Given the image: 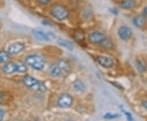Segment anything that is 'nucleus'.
I'll list each match as a JSON object with an SVG mask.
<instances>
[{
	"instance_id": "1",
	"label": "nucleus",
	"mask_w": 147,
	"mask_h": 121,
	"mask_svg": "<svg viewBox=\"0 0 147 121\" xmlns=\"http://www.w3.org/2000/svg\"><path fill=\"white\" fill-rule=\"evenodd\" d=\"M25 63L31 68L36 71H42L46 65L45 59L38 54L28 55L25 58Z\"/></svg>"
},
{
	"instance_id": "2",
	"label": "nucleus",
	"mask_w": 147,
	"mask_h": 121,
	"mask_svg": "<svg viewBox=\"0 0 147 121\" xmlns=\"http://www.w3.org/2000/svg\"><path fill=\"white\" fill-rule=\"evenodd\" d=\"M23 83L30 90L40 93H45L47 91V87L45 84L38 80L34 76L26 75L23 77Z\"/></svg>"
},
{
	"instance_id": "3",
	"label": "nucleus",
	"mask_w": 147,
	"mask_h": 121,
	"mask_svg": "<svg viewBox=\"0 0 147 121\" xmlns=\"http://www.w3.org/2000/svg\"><path fill=\"white\" fill-rule=\"evenodd\" d=\"M50 15L57 21H63L69 18V11L62 4H55L50 9Z\"/></svg>"
},
{
	"instance_id": "4",
	"label": "nucleus",
	"mask_w": 147,
	"mask_h": 121,
	"mask_svg": "<svg viewBox=\"0 0 147 121\" xmlns=\"http://www.w3.org/2000/svg\"><path fill=\"white\" fill-rule=\"evenodd\" d=\"M31 33L36 40L40 42H52L57 39V36L54 33L42 29H33Z\"/></svg>"
},
{
	"instance_id": "5",
	"label": "nucleus",
	"mask_w": 147,
	"mask_h": 121,
	"mask_svg": "<svg viewBox=\"0 0 147 121\" xmlns=\"http://www.w3.org/2000/svg\"><path fill=\"white\" fill-rule=\"evenodd\" d=\"M73 104V97L72 95L69 94L68 93L62 94L59 97L57 101V105L61 108H69Z\"/></svg>"
},
{
	"instance_id": "6",
	"label": "nucleus",
	"mask_w": 147,
	"mask_h": 121,
	"mask_svg": "<svg viewBox=\"0 0 147 121\" xmlns=\"http://www.w3.org/2000/svg\"><path fill=\"white\" fill-rule=\"evenodd\" d=\"M96 60L99 65L105 68H112L115 66V61L112 58H110L105 55H97L96 57Z\"/></svg>"
},
{
	"instance_id": "7",
	"label": "nucleus",
	"mask_w": 147,
	"mask_h": 121,
	"mask_svg": "<svg viewBox=\"0 0 147 121\" xmlns=\"http://www.w3.org/2000/svg\"><path fill=\"white\" fill-rule=\"evenodd\" d=\"M118 36L120 38L122 41H128L129 39H131L132 36V31L129 27L126 25H123L120 26L118 29Z\"/></svg>"
},
{
	"instance_id": "8",
	"label": "nucleus",
	"mask_w": 147,
	"mask_h": 121,
	"mask_svg": "<svg viewBox=\"0 0 147 121\" xmlns=\"http://www.w3.org/2000/svg\"><path fill=\"white\" fill-rule=\"evenodd\" d=\"M105 37H106V36H105V34L104 33L99 31H95L90 33L89 35H88V42L90 43L95 44V45H96V44L99 45L100 42L105 39Z\"/></svg>"
},
{
	"instance_id": "9",
	"label": "nucleus",
	"mask_w": 147,
	"mask_h": 121,
	"mask_svg": "<svg viewBox=\"0 0 147 121\" xmlns=\"http://www.w3.org/2000/svg\"><path fill=\"white\" fill-rule=\"evenodd\" d=\"M26 48V45L23 42H14L11 44L7 49V52L10 55H16L21 53Z\"/></svg>"
},
{
	"instance_id": "10",
	"label": "nucleus",
	"mask_w": 147,
	"mask_h": 121,
	"mask_svg": "<svg viewBox=\"0 0 147 121\" xmlns=\"http://www.w3.org/2000/svg\"><path fill=\"white\" fill-rule=\"evenodd\" d=\"M48 72L50 74L51 76H53L54 78H61L65 76V74L61 70V68L57 65V63L52 64L49 68H48Z\"/></svg>"
},
{
	"instance_id": "11",
	"label": "nucleus",
	"mask_w": 147,
	"mask_h": 121,
	"mask_svg": "<svg viewBox=\"0 0 147 121\" xmlns=\"http://www.w3.org/2000/svg\"><path fill=\"white\" fill-rule=\"evenodd\" d=\"M132 23L137 28L142 29L146 25L147 18L143 14H139V15L134 16V18L132 20Z\"/></svg>"
},
{
	"instance_id": "12",
	"label": "nucleus",
	"mask_w": 147,
	"mask_h": 121,
	"mask_svg": "<svg viewBox=\"0 0 147 121\" xmlns=\"http://www.w3.org/2000/svg\"><path fill=\"white\" fill-rule=\"evenodd\" d=\"M57 65L61 68V70L63 72V73L65 74V76L68 75L70 72H71V67L70 64L69 63L67 60L64 59H58L57 62Z\"/></svg>"
},
{
	"instance_id": "13",
	"label": "nucleus",
	"mask_w": 147,
	"mask_h": 121,
	"mask_svg": "<svg viewBox=\"0 0 147 121\" xmlns=\"http://www.w3.org/2000/svg\"><path fill=\"white\" fill-rule=\"evenodd\" d=\"M3 72L7 75H11L13 73H16V63H4L3 67Z\"/></svg>"
},
{
	"instance_id": "14",
	"label": "nucleus",
	"mask_w": 147,
	"mask_h": 121,
	"mask_svg": "<svg viewBox=\"0 0 147 121\" xmlns=\"http://www.w3.org/2000/svg\"><path fill=\"white\" fill-rule=\"evenodd\" d=\"M119 6L123 10H131L136 7V1L135 0H122L119 3Z\"/></svg>"
},
{
	"instance_id": "15",
	"label": "nucleus",
	"mask_w": 147,
	"mask_h": 121,
	"mask_svg": "<svg viewBox=\"0 0 147 121\" xmlns=\"http://www.w3.org/2000/svg\"><path fill=\"white\" fill-rule=\"evenodd\" d=\"M74 90L79 93H84L87 90L86 84L81 80H75L73 84Z\"/></svg>"
},
{
	"instance_id": "16",
	"label": "nucleus",
	"mask_w": 147,
	"mask_h": 121,
	"mask_svg": "<svg viewBox=\"0 0 147 121\" xmlns=\"http://www.w3.org/2000/svg\"><path fill=\"white\" fill-rule=\"evenodd\" d=\"M57 44L58 46L61 47L65 48L67 49L69 51H72L74 50V45L70 42H69L67 40H65V39H61V38H59L57 40Z\"/></svg>"
},
{
	"instance_id": "17",
	"label": "nucleus",
	"mask_w": 147,
	"mask_h": 121,
	"mask_svg": "<svg viewBox=\"0 0 147 121\" xmlns=\"http://www.w3.org/2000/svg\"><path fill=\"white\" fill-rule=\"evenodd\" d=\"M99 46H100V47L102 48V49H105V50H111V49L114 48V42H113V41H112L110 38L106 37L105 39L99 44Z\"/></svg>"
},
{
	"instance_id": "18",
	"label": "nucleus",
	"mask_w": 147,
	"mask_h": 121,
	"mask_svg": "<svg viewBox=\"0 0 147 121\" xmlns=\"http://www.w3.org/2000/svg\"><path fill=\"white\" fill-rule=\"evenodd\" d=\"M135 62H136V67H137V69L138 70L139 72L143 73V72H146L147 64L143 59H137Z\"/></svg>"
},
{
	"instance_id": "19",
	"label": "nucleus",
	"mask_w": 147,
	"mask_h": 121,
	"mask_svg": "<svg viewBox=\"0 0 147 121\" xmlns=\"http://www.w3.org/2000/svg\"><path fill=\"white\" fill-rule=\"evenodd\" d=\"M16 73H20V74H24L26 73L27 72V66L26 63H16Z\"/></svg>"
},
{
	"instance_id": "20",
	"label": "nucleus",
	"mask_w": 147,
	"mask_h": 121,
	"mask_svg": "<svg viewBox=\"0 0 147 121\" xmlns=\"http://www.w3.org/2000/svg\"><path fill=\"white\" fill-rule=\"evenodd\" d=\"M10 55L7 51H0V63H7L10 59Z\"/></svg>"
},
{
	"instance_id": "21",
	"label": "nucleus",
	"mask_w": 147,
	"mask_h": 121,
	"mask_svg": "<svg viewBox=\"0 0 147 121\" xmlns=\"http://www.w3.org/2000/svg\"><path fill=\"white\" fill-rule=\"evenodd\" d=\"M92 11L91 9V7H86L84 8V10L83 11V18L85 21H89L90 19L92 18Z\"/></svg>"
},
{
	"instance_id": "22",
	"label": "nucleus",
	"mask_w": 147,
	"mask_h": 121,
	"mask_svg": "<svg viewBox=\"0 0 147 121\" xmlns=\"http://www.w3.org/2000/svg\"><path fill=\"white\" fill-rule=\"evenodd\" d=\"M119 115L117 113H111V112H107L103 116V118L105 120H115L119 118Z\"/></svg>"
},
{
	"instance_id": "23",
	"label": "nucleus",
	"mask_w": 147,
	"mask_h": 121,
	"mask_svg": "<svg viewBox=\"0 0 147 121\" xmlns=\"http://www.w3.org/2000/svg\"><path fill=\"white\" fill-rule=\"evenodd\" d=\"M122 111L123 112V114L125 115V116H126L127 120V121H132L133 120V117H132V116H131V114L130 113V112H128V111H125V110H123V109H122Z\"/></svg>"
},
{
	"instance_id": "24",
	"label": "nucleus",
	"mask_w": 147,
	"mask_h": 121,
	"mask_svg": "<svg viewBox=\"0 0 147 121\" xmlns=\"http://www.w3.org/2000/svg\"><path fill=\"white\" fill-rule=\"evenodd\" d=\"M52 0H36V2L41 6H47L51 3Z\"/></svg>"
},
{
	"instance_id": "25",
	"label": "nucleus",
	"mask_w": 147,
	"mask_h": 121,
	"mask_svg": "<svg viewBox=\"0 0 147 121\" xmlns=\"http://www.w3.org/2000/svg\"><path fill=\"white\" fill-rule=\"evenodd\" d=\"M110 84H112L115 87H116V88H118L119 90H124V88H123V86L122 85V84H120L119 83H118V82H115V81H110Z\"/></svg>"
},
{
	"instance_id": "26",
	"label": "nucleus",
	"mask_w": 147,
	"mask_h": 121,
	"mask_svg": "<svg viewBox=\"0 0 147 121\" xmlns=\"http://www.w3.org/2000/svg\"><path fill=\"white\" fill-rule=\"evenodd\" d=\"M4 115H5V111L0 108V121H3L4 118Z\"/></svg>"
},
{
	"instance_id": "27",
	"label": "nucleus",
	"mask_w": 147,
	"mask_h": 121,
	"mask_svg": "<svg viewBox=\"0 0 147 121\" xmlns=\"http://www.w3.org/2000/svg\"><path fill=\"white\" fill-rule=\"evenodd\" d=\"M109 11H110L113 15H115V16H117V15H118V10H117L116 8H110Z\"/></svg>"
},
{
	"instance_id": "28",
	"label": "nucleus",
	"mask_w": 147,
	"mask_h": 121,
	"mask_svg": "<svg viewBox=\"0 0 147 121\" xmlns=\"http://www.w3.org/2000/svg\"><path fill=\"white\" fill-rule=\"evenodd\" d=\"M142 14H143V15L147 18V6L144 7V9H143V11H142Z\"/></svg>"
},
{
	"instance_id": "29",
	"label": "nucleus",
	"mask_w": 147,
	"mask_h": 121,
	"mask_svg": "<svg viewBox=\"0 0 147 121\" xmlns=\"http://www.w3.org/2000/svg\"><path fill=\"white\" fill-rule=\"evenodd\" d=\"M142 106H143V107H144L146 110H147V100L143 101V102H142Z\"/></svg>"
},
{
	"instance_id": "30",
	"label": "nucleus",
	"mask_w": 147,
	"mask_h": 121,
	"mask_svg": "<svg viewBox=\"0 0 147 121\" xmlns=\"http://www.w3.org/2000/svg\"><path fill=\"white\" fill-rule=\"evenodd\" d=\"M42 25H47V26H50V25H51V24H50L49 22H47V21H42Z\"/></svg>"
},
{
	"instance_id": "31",
	"label": "nucleus",
	"mask_w": 147,
	"mask_h": 121,
	"mask_svg": "<svg viewBox=\"0 0 147 121\" xmlns=\"http://www.w3.org/2000/svg\"><path fill=\"white\" fill-rule=\"evenodd\" d=\"M3 99H4L3 94V93H1V92H0V104L3 102Z\"/></svg>"
},
{
	"instance_id": "32",
	"label": "nucleus",
	"mask_w": 147,
	"mask_h": 121,
	"mask_svg": "<svg viewBox=\"0 0 147 121\" xmlns=\"http://www.w3.org/2000/svg\"><path fill=\"white\" fill-rule=\"evenodd\" d=\"M65 121H74V120H65Z\"/></svg>"
},
{
	"instance_id": "33",
	"label": "nucleus",
	"mask_w": 147,
	"mask_h": 121,
	"mask_svg": "<svg viewBox=\"0 0 147 121\" xmlns=\"http://www.w3.org/2000/svg\"><path fill=\"white\" fill-rule=\"evenodd\" d=\"M30 121H39V120H32Z\"/></svg>"
},
{
	"instance_id": "34",
	"label": "nucleus",
	"mask_w": 147,
	"mask_h": 121,
	"mask_svg": "<svg viewBox=\"0 0 147 121\" xmlns=\"http://www.w3.org/2000/svg\"><path fill=\"white\" fill-rule=\"evenodd\" d=\"M146 83H147V80H146Z\"/></svg>"
}]
</instances>
